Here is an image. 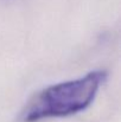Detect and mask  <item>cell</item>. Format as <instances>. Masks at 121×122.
<instances>
[{
  "label": "cell",
  "instance_id": "1",
  "mask_svg": "<svg viewBox=\"0 0 121 122\" xmlns=\"http://www.w3.org/2000/svg\"><path fill=\"white\" fill-rule=\"evenodd\" d=\"M106 78V71L95 70L80 78L43 88L25 104L20 119L23 122H37L43 119L64 117L81 113L93 103Z\"/></svg>",
  "mask_w": 121,
  "mask_h": 122
}]
</instances>
